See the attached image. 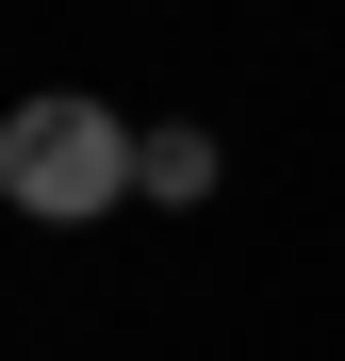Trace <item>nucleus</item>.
<instances>
[{
    "label": "nucleus",
    "mask_w": 345,
    "mask_h": 361,
    "mask_svg": "<svg viewBox=\"0 0 345 361\" xmlns=\"http://www.w3.org/2000/svg\"><path fill=\"white\" fill-rule=\"evenodd\" d=\"M0 197H17L33 230H83V214H115V197H148V132H132L115 99L49 82V99L0 115Z\"/></svg>",
    "instance_id": "f257e3e1"
},
{
    "label": "nucleus",
    "mask_w": 345,
    "mask_h": 361,
    "mask_svg": "<svg viewBox=\"0 0 345 361\" xmlns=\"http://www.w3.org/2000/svg\"><path fill=\"white\" fill-rule=\"evenodd\" d=\"M148 197L198 214V197H214V132H148Z\"/></svg>",
    "instance_id": "f03ea898"
}]
</instances>
